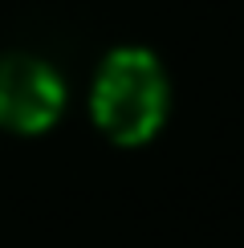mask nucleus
Instances as JSON below:
<instances>
[{
    "label": "nucleus",
    "instance_id": "obj_2",
    "mask_svg": "<svg viewBox=\"0 0 244 248\" xmlns=\"http://www.w3.org/2000/svg\"><path fill=\"white\" fill-rule=\"evenodd\" d=\"M65 78L33 53H0V126L13 134H41L65 114Z\"/></svg>",
    "mask_w": 244,
    "mask_h": 248
},
{
    "label": "nucleus",
    "instance_id": "obj_1",
    "mask_svg": "<svg viewBox=\"0 0 244 248\" xmlns=\"http://www.w3.org/2000/svg\"><path fill=\"white\" fill-rule=\"evenodd\" d=\"M90 114L118 147L151 142L171 114V81L163 61L142 45H122L106 53L90 90Z\"/></svg>",
    "mask_w": 244,
    "mask_h": 248
}]
</instances>
